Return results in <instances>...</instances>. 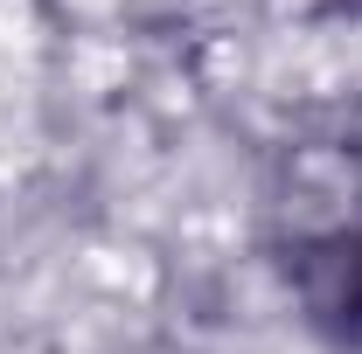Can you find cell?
I'll use <instances>...</instances> for the list:
<instances>
[{
    "label": "cell",
    "instance_id": "cell-2",
    "mask_svg": "<svg viewBox=\"0 0 362 354\" xmlns=\"http://www.w3.org/2000/svg\"><path fill=\"white\" fill-rule=\"evenodd\" d=\"M334 7H349V14H362V0H334Z\"/></svg>",
    "mask_w": 362,
    "mask_h": 354
},
{
    "label": "cell",
    "instance_id": "cell-1",
    "mask_svg": "<svg viewBox=\"0 0 362 354\" xmlns=\"http://www.w3.org/2000/svg\"><path fill=\"white\" fill-rule=\"evenodd\" d=\"M327 209H300L286 243H279V271L293 306L307 312L327 348L362 354V126L327 146Z\"/></svg>",
    "mask_w": 362,
    "mask_h": 354
}]
</instances>
